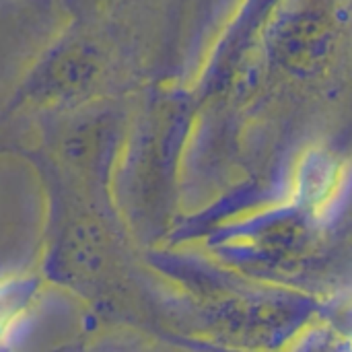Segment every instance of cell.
I'll return each instance as SVG.
<instances>
[{
    "mask_svg": "<svg viewBox=\"0 0 352 352\" xmlns=\"http://www.w3.org/2000/svg\"><path fill=\"white\" fill-rule=\"evenodd\" d=\"M95 70L93 52L82 41L64 39L35 62L10 101V109L60 107L87 89Z\"/></svg>",
    "mask_w": 352,
    "mask_h": 352,
    "instance_id": "1",
    "label": "cell"
},
{
    "mask_svg": "<svg viewBox=\"0 0 352 352\" xmlns=\"http://www.w3.org/2000/svg\"><path fill=\"white\" fill-rule=\"evenodd\" d=\"M37 276H10L0 280V349L31 311L37 301Z\"/></svg>",
    "mask_w": 352,
    "mask_h": 352,
    "instance_id": "2",
    "label": "cell"
}]
</instances>
